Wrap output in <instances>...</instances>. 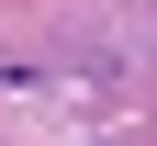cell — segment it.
Masks as SVG:
<instances>
[]
</instances>
